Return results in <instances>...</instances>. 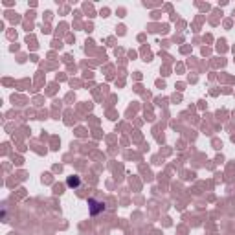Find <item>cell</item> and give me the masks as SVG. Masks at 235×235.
I'll use <instances>...</instances> for the list:
<instances>
[{
	"label": "cell",
	"mask_w": 235,
	"mask_h": 235,
	"mask_svg": "<svg viewBox=\"0 0 235 235\" xmlns=\"http://www.w3.org/2000/svg\"><path fill=\"white\" fill-rule=\"evenodd\" d=\"M88 204H90V215H98L99 211L105 209V204H101V202L94 200V198H88Z\"/></svg>",
	"instance_id": "1"
},
{
	"label": "cell",
	"mask_w": 235,
	"mask_h": 235,
	"mask_svg": "<svg viewBox=\"0 0 235 235\" xmlns=\"http://www.w3.org/2000/svg\"><path fill=\"white\" fill-rule=\"evenodd\" d=\"M68 186L70 187H77L79 186V176H70L68 178Z\"/></svg>",
	"instance_id": "2"
}]
</instances>
